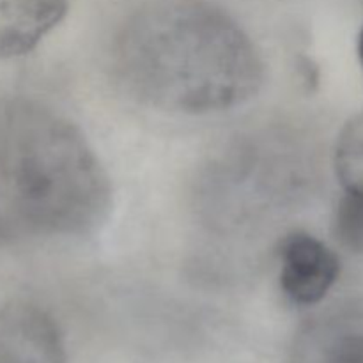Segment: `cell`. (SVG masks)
<instances>
[{
  "label": "cell",
  "instance_id": "cell-8",
  "mask_svg": "<svg viewBox=\"0 0 363 363\" xmlns=\"http://www.w3.org/2000/svg\"><path fill=\"white\" fill-rule=\"evenodd\" d=\"M337 241L354 254H363V190L344 188L333 216Z\"/></svg>",
  "mask_w": 363,
  "mask_h": 363
},
{
  "label": "cell",
  "instance_id": "cell-5",
  "mask_svg": "<svg viewBox=\"0 0 363 363\" xmlns=\"http://www.w3.org/2000/svg\"><path fill=\"white\" fill-rule=\"evenodd\" d=\"M0 363H66L57 323L32 305L0 308Z\"/></svg>",
  "mask_w": 363,
  "mask_h": 363
},
{
  "label": "cell",
  "instance_id": "cell-1",
  "mask_svg": "<svg viewBox=\"0 0 363 363\" xmlns=\"http://www.w3.org/2000/svg\"><path fill=\"white\" fill-rule=\"evenodd\" d=\"M116 69L147 105L209 113L248 101L262 84V62L243 28L204 0H155L117 35Z\"/></svg>",
  "mask_w": 363,
  "mask_h": 363
},
{
  "label": "cell",
  "instance_id": "cell-9",
  "mask_svg": "<svg viewBox=\"0 0 363 363\" xmlns=\"http://www.w3.org/2000/svg\"><path fill=\"white\" fill-rule=\"evenodd\" d=\"M358 57H360V64L363 67V27L360 32V38H358Z\"/></svg>",
  "mask_w": 363,
  "mask_h": 363
},
{
  "label": "cell",
  "instance_id": "cell-2",
  "mask_svg": "<svg viewBox=\"0 0 363 363\" xmlns=\"http://www.w3.org/2000/svg\"><path fill=\"white\" fill-rule=\"evenodd\" d=\"M108 176L84 133L25 98L0 99V204L35 230L85 236L110 211Z\"/></svg>",
  "mask_w": 363,
  "mask_h": 363
},
{
  "label": "cell",
  "instance_id": "cell-4",
  "mask_svg": "<svg viewBox=\"0 0 363 363\" xmlns=\"http://www.w3.org/2000/svg\"><path fill=\"white\" fill-rule=\"evenodd\" d=\"M280 286L293 303L315 305L335 286L340 273L337 255L318 238L294 233L280 248Z\"/></svg>",
  "mask_w": 363,
  "mask_h": 363
},
{
  "label": "cell",
  "instance_id": "cell-7",
  "mask_svg": "<svg viewBox=\"0 0 363 363\" xmlns=\"http://www.w3.org/2000/svg\"><path fill=\"white\" fill-rule=\"evenodd\" d=\"M337 172L344 188L363 190V113L354 117L340 135Z\"/></svg>",
  "mask_w": 363,
  "mask_h": 363
},
{
  "label": "cell",
  "instance_id": "cell-3",
  "mask_svg": "<svg viewBox=\"0 0 363 363\" xmlns=\"http://www.w3.org/2000/svg\"><path fill=\"white\" fill-rule=\"evenodd\" d=\"M291 363H363V296L308 319L294 337Z\"/></svg>",
  "mask_w": 363,
  "mask_h": 363
},
{
  "label": "cell",
  "instance_id": "cell-6",
  "mask_svg": "<svg viewBox=\"0 0 363 363\" xmlns=\"http://www.w3.org/2000/svg\"><path fill=\"white\" fill-rule=\"evenodd\" d=\"M67 11V0H0V59L25 55Z\"/></svg>",
  "mask_w": 363,
  "mask_h": 363
}]
</instances>
